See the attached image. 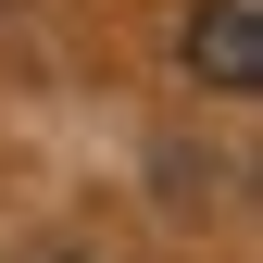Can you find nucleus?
<instances>
[{"mask_svg":"<svg viewBox=\"0 0 263 263\" xmlns=\"http://www.w3.org/2000/svg\"><path fill=\"white\" fill-rule=\"evenodd\" d=\"M50 263H88V251H50Z\"/></svg>","mask_w":263,"mask_h":263,"instance_id":"2","label":"nucleus"},{"mask_svg":"<svg viewBox=\"0 0 263 263\" xmlns=\"http://www.w3.org/2000/svg\"><path fill=\"white\" fill-rule=\"evenodd\" d=\"M176 63L201 88H263V13L251 0H201V13L176 25Z\"/></svg>","mask_w":263,"mask_h":263,"instance_id":"1","label":"nucleus"}]
</instances>
